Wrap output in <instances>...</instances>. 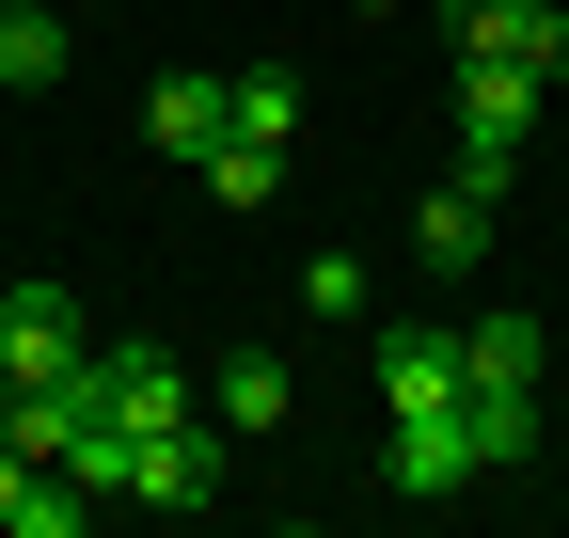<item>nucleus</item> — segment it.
I'll return each mask as SVG.
<instances>
[{"instance_id": "13", "label": "nucleus", "mask_w": 569, "mask_h": 538, "mask_svg": "<svg viewBox=\"0 0 569 538\" xmlns=\"http://www.w3.org/2000/svg\"><path fill=\"white\" fill-rule=\"evenodd\" d=\"M17 507H32V444H0V538H17Z\"/></svg>"}, {"instance_id": "2", "label": "nucleus", "mask_w": 569, "mask_h": 538, "mask_svg": "<svg viewBox=\"0 0 569 538\" xmlns=\"http://www.w3.org/2000/svg\"><path fill=\"white\" fill-rule=\"evenodd\" d=\"M111 491L159 507V522L222 507V428H206V396H190V412H159V428H127V476H111Z\"/></svg>"}, {"instance_id": "5", "label": "nucleus", "mask_w": 569, "mask_h": 538, "mask_svg": "<svg viewBox=\"0 0 569 538\" xmlns=\"http://www.w3.org/2000/svg\"><path fill=\"white\" fill-rule=\"evenodd\" d=\"M443 48H490V63H569V0H443Z\"/></svg>"}, {"instance_id": "7", "label": "nucleus", "mask_w": 569, "mask_h": 538, "mask_svg": "<svg viewBox=\"0 0 569 538\" xmlns=\"http://www.w3.org/2000/svg\"><path fill=\"white\" fill-rule=\"evenodd\" d=\"M222 127H238V80H206V63H174V80H159V96H142V143H159L174 175H190L206 143H222Z\"/></svg>"}, {"instance_id": "8", "label": "nucleus", "mask_w": 569, "mask_h": 538, "mask_svg": "<svg viewBox=\"0 0 569 538\" xmlns=\"http://www.w3.org/2000/svg\"><path fill=\"white\" fill-rule=\"evenodd\" d=\"M490 207H507V175H475V159H459V175L411 207V253H427V269H475V253H490Z\"/></svg>"}, {"instance_id": "1", "label": "nucleus", "mask_w": 569, "mask_h": 538, "mask_svg": "<svg viewBox=\"0 0 569 538\" xmlns=\"http://www.w3.org/2000/svg\"><path fill=\"white\" fill-rule=\"evenodd\" d=\"M538 96H553L538 63H490V48H443V111H459V159H475V175H507V159L538 143Z\"/></svg>"}, {"instance_id": "6", "label": "nucleus", "mask_w": 569, "mask_h": 538, "mask_svg": "<svg viewBox=\"0 0 569 538\" xmlns=\"http://www.w3.org/2000/svg\"><path fill=\"white\" fill-rule=\"evenodd\" d=\"M365 365H380V412H459V332H427V317H396V332H380Z\"/></svg>"}, {"instance_id": "4", "label": "nucleus", "mask_w": 569, "mask_h": 538, "mask_svg": "<svg viewBox=\"0 0 569 538\" xmlns=\"http://www.w3.org/2000/svg\"><path fill=\"white\" fill-rule=\"evenodd\" d=\"M80 349H96L80 286H48V269H32V286H0V365H17V380H63Z\"/></svg>"}, {"instance_id": "10", "label": "nucleus", "mask_w": 569, "mask_h": 538, "mask_svg": "<svg viewBox=\"0 0 569 538\" xmlns=\"http://www.w3.org/2000/svg\"><path fill=\"white\" fill-rule=\"evenodd\" d=\"M63 63H80V32H63L48 0H0V96H48Z\"/></svg>"}, {"instance_id": "9", "label": "nucleus", "mask_w": 569, "mask_h": 538, "mask_svg": "<svg viewBox=\"0 0 569 538\" xmlns=\"http://www.w3.org/2000/svg\"><path fill=\"white\" fill-rule=\"evenodd\" d=\"M206 428H222V444H269L284 428V349H222V365H206Z\"/></svg>"}, {"instance_id": "11", "label": "nucleus", "mask_w": 569, "mask_h": 538, "mask_svg": "<svg viewBox=\"0 0 569 538\" xmlns=\"http://www.w3.org/2000/svg\"><path fill=\"white\" fill-rule=\"evenodd\" d=\"M190 175H206V207H238V222H253V207H284V143H253V127H222Z\"/></svg>"}, {"instance_id": "3", "label": "nucleus", "mask_w": 569, "mask_h": 538, "mask_svg": "<svg viewBox=\"0 0 569 538\" xmlns=\"http://www.w3.org/2000/svg\"><path fill=\"white\" fill-rule=\"evenodd\" d=\"M490 459H475V412H396L380 428V491L396 507H443V491H475Z\"/></svg>"}, {"instance_id": "12", "label": "nucleus", "mask_w": 569, "mask_h": 538, "mask_svg": "<svg viewBox=\"0 0 569 538\" xmlns=\"http://www.w3.org/2000/svg\"><path fill=\"white\" fill-rule=\"evenodd\" d=\"M238 127H253V143H301V80H284V63H253V80H238Z\"/></svg>"}]
</instances>
